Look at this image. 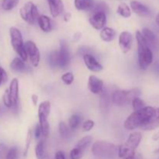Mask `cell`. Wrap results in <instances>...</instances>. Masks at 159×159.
Masks as SVG:
<instances>
[{
    "label": "cell",
    "mask_w": 159,
    "mask_h": 159,
    "mask_svg": "<svg viewBox=\"0 0 159 159\" xmlns=\"http://www.w3.org/2000/svg\"><path fill=\"white\" fill-rule=\"evenodd\" d=\"M84 152L77 147H75L70 152V158L71 159H81L83 155Z\"/></svg>",
    "instance_id": "obj_32"
},
{
    "label": "cell",
    "mask_w": 159,
    "mask_h": 159,
    "mask_svg": "<svg viewBox=\"0 0 159 159\" xmlns=\"http://www.w3.org/2000/svg\"><path fill=\"white\" fill-rule=\"evenodd\" d=\"M83 61L85 66L89 70L94 72H99L103 69L102 65L95 58L93 55L90 54H85L83 55Z\"/></svg>",
    "instance_id": "obj_13"
},
{
    "label": "cell",
    "mask_w": 159,
    "mask_h": 159,
    "mask_svg": "<svg viewBox=\"0 0 159 159\" xmlns=\"http://www.w3.org/2000/svg\"><path fill=\"white\" fill-rule=\"evenodd\" d=\"M155 152H156V153H159V148L157 149V150L155 151Z\"/></svg>",
    "instance_id": "obj_47"
},
{
    "label": "cell",
    "mask_w": 159,
    "mask_h": 159,
    "mask_svg": "<svg viewBox=\"0 0 159 159\" xmlns=\"http://www.w3.org/2000/svg\"><path fill=\"white\" fill-rule=\"evenodd\" d=\"M159 127V107L155 110V113L151 122L146 127L142 129L143 130H153Z\"/></svg>",
    "instance_id": "obj_24"
},
{
    "label": "cell",
    "mask_w": 159,
    "mask_h": 159,
    "mask_svg": "<svg viewBox=\"0 0 159 159\" xmlns=\"http://www.w3.org/2000/svg\"><path fill=\"white\" fill-rule=\"evenodd\" d=\"M9 93L12 101V107H16L19 99V81L17 79H13L11 81L9 88Z\"/></svg>",
    "instance_id": "obj_17"
},
{
    "label": "cell",
    "mask_w": 159,
    "mask_h": 159,
    "mask_svg": "<svg viewBox=\"0 0 159 159\" xmlns=\"http://www.w3.org/2000/svg\"><path fill=\"white\" fill-rule=\"evenodd\" d=\"M92 153L99 159H116L119 157V146L107 141H96L93 144Z\"/></svg>",
    "instance_id": "obj_3"
},
{
    "label": "cell",
    "mask_w": 159,
    "mask_h": 159,
    "mask_svg": "<svg viewBox=\"0 0 159 159\" xmlns=\"http://www.w3.org/2000/svg\"><path fill=\"white\" fill-rule=\"evenodd\" d=\"M133 159H143V158L141 155H136V156H135Z\"/></svg>",
    "instance_id": "obj_46"
},
{
    "label": "cell",
    "mask_w": 159,
    "mask_h": 159,
    "mask_svg": "<svg viewBox=\"0 0 159 159\" xmlns=\"http://www.w3.org/2000/svg\"><path fill=\"white\" fill-rule=\"evenodd\" d=\"M39 26L42 31L45 33L51 32L53 29V23L51 19L45 15H41L37 20Z\"/></svg>",
    "instance_id": "obj_20"
},
{
    "label": "cell",
    "mask_w": 159,
    "mask_h": 159,
    "mask_svg": "<svg viewBox=\"0 0 159 159\" xmlns=\"http://www.w3.org/2000/svg\"><path fill=\"white\" fill-rule=\"evenodd\" d=\"M49 5L50 12L53 17H57L63 12L64 4L62 0H47Z\"/></svg>",
    "instance_id": "obj_18"
},
{
    "label": "cell",
    "mask_w": 159,
    "mask_h": 159,
    "mask_svg": "<svg viewBox=\"0 0 159 159\" xmlns=\"http://www.w3.org/2000/svg\"><path fill=\"white\" fill-rule=\"evenodd\" d=\"M133 43V36L130 32L124 31L120 34L119 37V45L121 51L124 54H127L131 49Z\"/></svg>",
    "instance_id": "obj_12"
},
{
    "label": "cell",
    "mask_w": 159,
    "mask_h": 159,
    "mask_svg": "<svg viewBox=\"0 0 159 159\" xmlns=\"http://www.w3.org/2000/svg\"><path fill=\"white\" fill-rule=\"evenodd\" d=\"M131 103L134 111H138V110H140L145 107V103H144V102L142 99H140L139 97L134 98V99H133V101H132Z\"/></svg>",
    "instance_id": "obj_31"
},
{
    "label": "cell",
    "mask_w": 159,
    "mask_h": 159,
    "mask_svg": "<svg viewBox=\"0 0 159 159\" xmlns=\"http://www.w3.org/2000/svg\"><path fill=\"white\" fill-rule=\"evenodd\" d=\"M130 9L134 12L139 15L140 16L148 17L151 16V10L148 9V7L138 1L134 0L130 2Z\"/></svg>",
    "instance_id": "obj_16"
},
{
    "label": "cell",
    "mask_w": 159,
    "mask_h": 159,
    "mask_svg": "<svg viewBox=\"0 0 159 159\" xmlns=\"http://www.w3.org/2000/svg\"><path fill=\"white\" fill-rule=\"evenodd\" d=\"M51 102L49 101L42 102L38 107L39 125H40V130H41L42 135L44 138H47L49 135L50 127L48 118L50 114V112H51Z\"/></svg>",
    "instance_id": "obj_8"
},
{
    "label": "cell",
    "mask_w": 159,
    "mask_h": 159,
    "mask_svg": "<svg viewBox=\"0 0 159 159\" xmlns=\"http://www.w3.org/2000/svg\"><path fill=\"white\" fill-rule=\"evenodd\" d=\"M155 22H156L157 24H158L159 26V13L157 14L156 17H155Z\"/></svg>",
    "instance_id": "obj_45"
},
{
    "label": "cell",
    "mask_w": 159,
    "mask_h": 159,
    "mask_svg": "<svg viewBox=\"0 0 159 159\" xmlns=\"http://www.w3.org/2000/svg\"><path fill=\"white\" fill-rule=\"evenodd\" d=\"M36 157L37 159H44L46 157V151H45V143L43 141H40L37 144L35 148Z\"/></svg>",
    "instance_id": "obj_26"
},
{
    "label": "cell",
    "mask_w": 159,
    "mask_h": 159,
    "mask_svg": "<svg viewBox=\"0 0 159 159\" xmlns=\"http://www.w3.org/2000/svg\"><path fill=\"white\" fill-rule=\"evenodd\" d=\"M75 6L79 11H89L93 9V0H75Z\"/></svg>",
    "instance_id": "obj_22"
},
{
    "label": "cell",
    "mask_w": 159,
    "mask_h": 159,
    "mask_svg": "<svg viewBox=\"0 0 159 159\" xmlns=\"http://www.w3.org/2000/svg\"><path fill=\"white\" fill-rule=\"evenodd\" d=\"M142 135L140 132L130 134L127 141L119 146V158L121 159H133L136 156V148L141 143Z\"/></svg>",
    "instance_id": "obj_4"
},
{
    "label": "cell",
    "mask_w": 159,
    "mask_h": 159,
    "mask_svg": "<svg viewBox=\"0 0 159 159\" xmlns=\"http://www.w3.org/2000/svg\"><path fill=\"white\" fill-rule=\"evenodd\" d=\"M70 19H71V13H69V12H68V13H66L64 16V20H65V22L69 21Z\"/></svg>",
    "instance_id": "obj_43"
},
{
    "label": "cell",
    "mask_w": 159,
    "mask_h": 159,
    "mask_svg": "<svg viewBox=\"0 0 159 159\" xmlns=\"http://www.w3.org/2000/svg\"><path fill=\"white\" fill-rule=\"evenodd\" d=\"M2 101H3V104H4L6 107H8V108H11V107H12V101H11L10 96H9V89H6V92H5L2 97Z\"/></svg>",
    "instance_id": "obj_35"
},
{
    "label": "cell",
    "mask_w": 159,
    "mask_h": 159,
    "mask_svg": "<svg viewBox=\"0 0 159 159\" xmlns=\"http://www.w3.org/2000/svg\"><path fill=\"white\" fill-rule=\"evenodd\" d=\"M141 90L139 88L132 89L130 90H116L112 94V102L117 107H124L131 103L133 99L139 97Z\"/></svg>",
    "instance_id": "obj_6"
},
{
    "label": "cell",
    "mask_w": 159,
    "mask_h": 159,
    "mask_svg": "<svg viewBox=\"0 0 159 159\" xmlns=\"http://www.w3.org/2000/svg\"><path fill=\"white\" fill-rule=\"evenodd\" d=\"M6 159H19V150L16 147H12L9 149Z\"/></svg>",
    "instance_id": "obj_33"
},
{
    "label": "cell",
    "mask_w": 159,
    "mask_h": 159,
    "mask_svg": "<svg viewBox=\"0 0 159 159\" xmlns=\"http://www.w3.org/2000/svg\"><path fill=\"white\" fill-rule=\"evenodd\" d=\"M103 81L95 75H90L89 78L88 89L93 94H100L103 91Z\"/></svg>",
    "instance_id": "obj_14"
},
{
    "label": "cell",
    "mask_w": 159,
    "mask_h": 159,
    "mask_svg": "<svg viewBox=\"0 0 159 159\" xmlns=\"http://www.w3.org/2000/svg\"><path fill=\"white\" fill-rule=\"evenodd\" d=\"M95 125V123L93 120H87L86 121H85L82 125V129H83L84 131H89L92 129L93 128Z\"/></svg>",
    "instance_id": "obj_37"
},
{
    "label": "cell",
    "mask_w": 159,
    "mask_h": 159,
    "mask_svg": "<svg viewBox=\"0 0 159 159\" xmlns=\"http://www.w3.org/2000/svg\"><path fill=\"white\" fill-rule=\"evenodd\" d=\"M6 79H7V76H6V71L2 68L0 67V85L6 82Z\"/></svg>",
    "instance_id": "obj_39"
},
{
    "label": "cell",
    "mask_w": 159,
    "mask_h": 159,
    "mask_svg": "<svg viewBox=\"0 0 159 159\" xmlns=\"http://www.w3.org/2000/svg\"><path fill=\"white\" fill-rule=\"evenodd\" d=\"M156 108L152 107H145L141 110L132 113L124 122V127L128 130L140 128L142 130L148 125L153 118Z\"/></svg>",
    "instance_id": "obj_1"
},
{
    "label": "cell",
    "mask_w": 159,
    "mask_h": 159,
    "mask_svg": "<svg viewBox=\"0 0 159 159\" xmlns=\"http://www.w3.org/2000/svg\"><path fill=\"white\" fill-rule=\"evenodd\" d=\"M89 23L94 29L102 30L107 23V15L103 11L93 10L89 17Z\"/></svg>",
    "instance_id": "obj_11"
},
{
    "label": "cell",
    "mask_w": 159,
    "mask_h": 159,
    "mask_svg": "<svg viewBox=\"0 0 159 159\" xmlns=\"http://www.w3.org/2000/svg\"><path fill=\"white\" fill-rule=\"evenodd\" d=\"M111 102V96L107 90L103 89V91L100 93V99H99V107L102 113H107L109 111Z\"/></svg>",
    "instance_id": "obj_19"
},
{
    "label": "cell",
    "mask_w": 159,
    "mask_h": 159,
    "mask_svg": "<svg viewBox=\"0 0 159 159\" xmlns=\"http://www.w3.org/2000/svg\"><path fill=\"white\" fill-rule=\"evenodd\" d=\"M59 133L61 137L64 139H68L71 137V129L67 126L65 122H60L58 126Z\"/></svg>",
    "instance_id": "obj_27"
},
{
    "label": "cell",
    "mask_w": 159,
    "mask_h": 159,
    "mask_svg": "<svg viewBox=\"0 0 159 159\" xmlns=\"http://www.w3.org/2000/svg\"><path fill=\"white\" fill-rule=\"evenodd\" d=\"M81 122H82V118L80 116L77 114H74L69 118L68 120V126L71 130H75L80 125Z\"/></svg>",
    "instance_id": "obj_29"
},
{
    "label": "cell",
    "mask_w": 159,
    "mask_h": 159,
    "mask_svg": "<svg viewBox=\"0 0 159 159\" xmlns=\"http://www.w3.org/2000/svg\"><path fill=\"white\" fill-rule=\"evenodd\" d=\"M9 35L12 48L19 54L20 58L26 61L27 59V54L25 49V43H23L21 32L17 28L11 27L9 30Z\"/></svg>",
    "instance_id": "obj_7"
},
{
    "label": "cell",
    "mask_w": 159,
    "mask_h": 159,
    "mask_svg": "<svg viewBox=\"0 0 159 159\" xmlns=\"http://www.w3.org/2000/svg\"><path fill=\"white\" fill-rule=\"evenodd\" d=\"M92 141H93V138L91 136H85L84 138H82L80 141L78 142V144H76L75 147L79 148L81 150L85 152V151L86 150L89 148V146L91 144Z\"/></svg>",
    "instance_id": "obj_28"
},
{
    "label": "cell",
    "mask_w": 159,
    "mask_h": 159,
    "mask_svg": "<svg viewBox=\"0 0 159 159\" xmlns=\"http://www.w3.org/2000/svg\"><path fill=\"white\" fill-rule=\"evenodd\" d=\"M136 40L138 42L139 66L141 69L146 70L153 61V52L141 31H137Z\"/></svg>",
    "instance_id": "obj_2"
},
{
    "label": "cell",
    "mask_w": 159,
    "mask_h": 159,
    "mask_svg": "<svg viewBox=\"0 0 159 159\" xmlns=\"http://www.w3.org/2000/svg\"><path fill=\"white\" fill-rule=\"evenodd\" d=\"M20 0H2V8L6 11L12 10L18 5Z\"/></svg>",
    "instance_id": "obj_30"
},
{
    "label": "cell",
    "mask_w": 159,
    "mask_h": 159,
    "mask_svg": "<svg viewBox=\"0 0 159 159\" xmlns=\"http://www.w3.org/2000/svg\"><path fill=\"white\" fill-rule=\"evenodd\" d=\"M116 12L124 18H129L131 16V9H130V6L126 3L120 4L116 9Z\"/></svg>",
    "instance_id": "obj_25"
},
{
    "label": "cell",
    "mask_w": 159,
    "mask_h": 159,
    "mask_svg": "<svg viewBox=\"0 0 159 159\" xmlns=\"http://www.w3.org/2000/svg\"><path fill=\"white\" fill-rule=\"evenodd\" d=\"M69 50L65 41H61L58 51L51 52L49 55V64L51 68H65L70 63Z\"/></svg>",
    "instance_id": "obj_5"
},
{
    "label": "cell",
    "mask_w": 159,
    "mask_h": 159,
    "mask_svg": "<svg viewBox=\"0 0 159 159\" xmlns=\"http://www.w3.org/2000/svg\"><path fill=\"white\" fill-rule=\"evenodd\" d=\"M40 135H42V132L41 130H40V127L39 124L36 126L35 128V133H34V136H35L36 139H39L40 138Z\"/></svg>",
    "instance_id": "obj_40"
},
{
    "label": "cell",
    "mask_w": 159,
    "mask_h": 159,
    "mask_svg": "<svg viewBox=\"0 0 159 159\" xmlns=\"http://www.w3.org/2000/svg\"><path fill=\"white\" fill-rule=\"evenodd\" d=\"M55 159H65V155L64 152H61V151L56 152Z\"/></svg>",
    "instance_id": "obj_41"
},
{
    "label": "cell",
    "mask_w": 159,
    "mask_h": 159,
    "mask_svg": "<svg viewBox=\"0 0 159 159\" xmlns=\"http://www.w3.org/2000/svg\"><path fill=\"white\" fill-rule=\"evenodd\" d=\"M31 140H32V131L31 130H28L27 133V136H26V146H25V149H24V152H23V155L25 157L27 155L28 153V150H29L30 145V142Z\"/></svg>",
    "instance_id": "obj_36"
},
{
    "label": "cell",
    "mask_w": 159,
    "mask_h": 159,
    "mask_svg": "<svg viewBox=\"0 0 159 159\" xmlns=\"http://www.w3.org/2000/svg\"><path fill=\"white\" fill-rule=\"evenodd\" d=\"M25 49H26V54H27V57H29L30 63L32 64L33 66H38L40 60V54L35 43L31 40L26 41L25 43Z\"/></svg>",
    "instance_id": "obj_10"
},
{
    "label": "cell",
    "mask_w": 159,
    "mask_h": 159,
    "mask_svg": "<svg viewBox=\"0 0 159 159\" xmlns=\"http://www.w3.org/2000/svg\"><path fill=\"white\" fill-rule=\"evenodd\" d=\"M61 80L66 85H71L74 82V75L71 72H67L61 76Z\"/></svg>",
    "instance_id": "obj_34"
},
{
    "label": "cell",
    "mask_w": 159,
    "mask_h": 159,
    "mask_svg": "<svg viewBox=\"0 0 159 159\" xmlns=\"http://www.w3.org/2000/svg\"><path fill=\"white\" fill-rule=\"evenodd\" d=\"M32 101H33V103H34V106H36L37 104V101H38V96L37 95L34 94L32 96Z\"/></svg>",
    "instance_id": "obj_42"
},
{
    "label": "cell",
    "mask_w": 159,
    "mask_h": 159,
    "mask_svg": "<svg viewBox=\"0 0 159 159\" xmlns=\"http://www.w3.org/2000/svg\"><path fill=\"white\" fill-rule=\"evenodd\" d=\"M10 68L12 71L16 72H24L27 69L24 61L20 57H15L10 64Z\"/></svg>",
    "instance_id": "obj_21"
},
{
    "label": "cell",
    "mask_w": 159,
    "mask_h": 159,
    "mask_svg": "<svg viewBox=\"0 0 159 159\" xmlns=\"http://www.w3.org/2000/svg\"><path fill=\"white\" fill-rule=\"evenodd\" d=\"M9 149L7 146L3 143L0 144V159H6Z\"/></svg>",
    "instance_id": "obj_38"
},
{
    "label": "cell",
    "mask_w": 159,
    "mask_h": 159,
    "mask_svg": "<svg viewBox=\"0 0 159 159\" xmlns=\"http://www.w3.org/2000/svg\"><path fill=\"white\" fill-rule=\"evenodd\" d=\"M142 34L145 38L148 44L149 45L151 49L156 50L159 48V40L157 36L154 34L152 30H151L148 28H144L142 30Z\"/></svg>",
    "instance_id": "obj_15"
},
{
    "label": "cell",
    "mask_w": 159,
    "mask_h": 159,
    "mask_svg": "<svg viewBox=\"0 0 159 159\" xmlns=\"http://www.w3.org/2000/svg\"><path fill=\"white\" fill-rule=\"evenodd\" d=\"M20 14L21 18L29 24H34L36 21H37L40 16L37 7L32 2H26L20 9Z\"/></svg>",
    "instance_id": "obj_9"
},
{
    "label": "cell",
    "mask_w": 159,
    "mask_h": 159,
    "mask_svg": "<svg viewBox=\"0 0 159 159\" xmlns=\"http://www.w3.org/2000/svg\"><path fill=\"white\" fill-rule=\"evenodd\" d=\"M116 35V31L110 27H104L100 32L101 39L105 42L112 41L115 38Z\"/></svg>",
    "instance_id": "obj_23"
},
{
    "label": "cell",
    "mask_w": 159,
    "mask_h": 159,
    "mask_svg": "<svg viewBox=\"0 0 159 159\" xmlns=\"http://www.w3.org/2000/svg\"><path fill=\"white\" fill-rule=\"evenodd\" d=\"M152 139L154 140V141H158V140H159V130L157 133H155V134H154L153 138H152Z\"/></svg>",
    "instance_id": "obj_44"
}]
</instances>
